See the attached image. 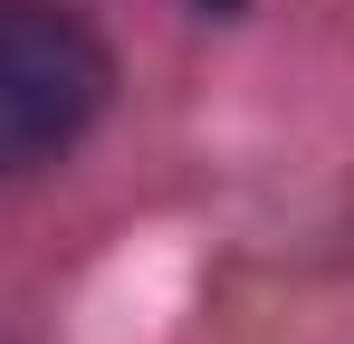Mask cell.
<instances>
[{
  "label": "cell",
  "instance_id": "1",
  "mask_svg": "<svg viewBox=\"0 0 354 344\" xmlns=\"http://www.w3.org/2000/svg\"><path fill=\"white\" fill-rule=\"evenodd\" d=\"M106 106V48L77 10L0 0V172L67 153Z\"/></svg>",
  "mask_w": 354,
  "mask_h": 344
},
{
  "label": "cell",
  "instance_id": "2",
  "mask_svg": "<svg viewBox=\"0 0 354 344\" xmlns=\"http://www.w3.org/2000/svg\"><path fill=\"white\" fill-rule=\"evenodd\" d=\"M211 10H239V0H211Z\"/></svg>",
  "mask_w": 354,
  "mask_h": 344
}]
</instances>
